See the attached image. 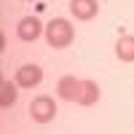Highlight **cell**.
I'll use <instances>...</instances> for the list:
<instances>
[{
	"label": "cell",
	"mask_w": 134,
	"mask_h": 134,
	"mask_svg": "<svg viewBox=\"0 0 134 134\" xmlns=\"http://www.w3.org/2000/svg\"><path fill=\"white\" fill-rule=\"evenodd\" d=\"M72 38H75V30H72V24L67 19H51L46 24V40H48V46L64 48V46L72 43Z\"/></svg>",
	"instance_id": "cell-1"
},
{
	"label": "cell",
	"mask_w": 134,
	"mask_h": 134,
	"mask_svg": "<svg viewBox=\"0 0 134 134\" xmlns=\"http://www.w3.org/2000/svg\"><path fill=\"white\" fill-rule=\"evenodd\" d=\"M30 115L35 124H48V121H54V115H57V102H54L51 97H35L30 105Z\"/></svg>",
	"instance_id": "cell-2"
},
{
	"label": "cell",
	"mask_w": 134,
	"mask_h": 134,
	"mask_svg": "<svg viewBox=\"0 0 134 134\" xmlns=\"http://www.w3.org/2000/svg\"><path fill=\"white\" fill-rule=\"evenodd\" d=\"M81 88H83V81H78L75 75H64L57 83V94H59V99H64V102H78Z\"/></svg>",
	"instance_id": "cell-3"
},
{
	"label": "cell",
	"mask_w": 134,
	"mask_h": 134,
	"mask_svg": "<svg viewBox=\"0 0 134 134\" xmlns=\"http://www.w3.org/2000/svg\"><path fill=\"white\" fill-rule=\"evenodd\" d=\"M14 81L19 83V88H35L40 81H43V70L38 64H21L16 70V78Z\"/></svg>",
	"instance_id": "cell-4"
},
{
	"label": "cell",
	"mask_w": 134,
	"mask_h": 134,
	"mask_svg": "<svg viewBox=\"0 0 134 134\" xmlns=\"http://www.w3.org/2000/svg\"><path fill=\"white\" fill-rule=\"evenodd\" d=\"M40 32H43V27H40V21L35 16H24V19L19 21V27H16L19 40H24V43H35L40 38Z\"/></svg>",
	"instance_id": "cell-5"
},
{
	"label": "cell",
	"mask_w": 134,
	"mask_h": 134,
	"mask_svg": "<svg viewBox=\"0 0 134 134\" xmlns=\"http://www.w3.org/2000/svg\"><path fill=\"white\" fill-rule=\"evenodd\" d=\"M70 14L81 21H91L99 14V3L97 0H72L70 3Z\"/></svg>",
	"instance_id": "cell-6"
},
{
	"label": "cell",
	"mask_w": 134,
	"mask_h": 134,
	"mask_svg": "<svg viewBox=\"0 0 134 134\" xmlns=\"http://www.w3.org/2000/svg\"><path fill=\"white\" fill-rule=\"evenodd\" d=\"M16 97H19V83L16 81H3L0 83V107H11L16 105Z\"/></svg>",
	"instance_id": "cell-7"
},
{
	"label": "cell",
	"mask_w": 134,
	"mask_h": 134,
	"mask_svg": "<svg viewBox=\"0 0 134 134\" xmlns=\"http://www.w3.org/2000/svg\"><path fill=\"white\" fill-rule=\"evenodd\" d=\"M99 102V86L97 81H83V88H81V97H78V105L83 107H91Z\"/></svg>",
	"instance_id": "cell-8"
},
{
	"label": "cell",
	"mask_w": 134,
	"mask_h": 134,
	"mask_svg": "<svg viewBox=\"0 0 134 134\" xmlns=\"http://www.w3.org/2000/svg\"><path fill=\"white\" fill-rule=\"evenodd\" d=\"M115 54L121 62H134V35H124L115 43Z\"/></svg>",
	"instance_id": "cell-9"
}]
</instances>
